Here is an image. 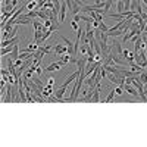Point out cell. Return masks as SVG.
Masks as SVG:
<instances>
[{"instance_id":"cell-12","label":"cell","mask_w":147,"mask_h":147,"mask_svg":"<svg viewBox=\"0 0 147 147\" xmlns=\"http://www.w3.org/2000/svg\"><path fill=\"white\" fill-rule=\"evenodd\" d=\"M13 50V46H6V47H2V52L0 55L2 56H6V55H10V52Z\"/></svg>"},{"instance_id":"cell-17","label":"cell","mask_w":147,"mask_h":147,"mask_svg":"<svg viewBox=\"0 0 147 147\" xmlns=\"http://www.w3.org/2000/svg\"><path fill=\"white\" fill-rule=\"evenodd\" d=\"M138 80H140L143 84H146V82H147V72H140V77H138Z\"/></svg>"},{"instance_id":"cell-23","label":"cell","mask_w":147,"mask_h":147,"mask_svg":"<svg viewBox=\"0 0 147 147\" xmlns=\"http://www.w3.org/2000/svg\"><path fill=\"white\" fill-rule=\"evenodd\" d=\"M2 75L3 77H7V75H10V72H7L6 69H2Z\"/></svg>"},{"instance_id":"cell-19","label":"cell","mask_w":147,"mask_h":147,"mask_svg":"<svg viewBox=\"0 0 147 147\" xmlns=\"http://www.w3.org/2000/svg\"><path fill=\"white\" fill-rule=\"evenodd\" d=\"M60 38H62V40H63V41L66 43V46H68V47H71V46H74V43H72V41H71L69 38H66V37H63V35H60Z\"/></svg>"},{"instance_id":"cell-4","label":"cell","mask_w":147,"mask_h":147,"mask_svg":"<svg viewBox=\"0 0 147 147\" xmlns=\"http://www.w3.org/2000/svg\"><path fill=\"white\" fill-rule=\"evenodd\" d=\"M55 53L59 55V56L68 53V46H62V44H57V43H56V46H55Z\"/></svg>"},{"instance_id":"cell-25","label":"cell","mask_w":147,"mask_h":147,"mask_svg":"<svg viewBox=\"0 0 147 147\" xmlns=\"http://www.w3.org/2000/svg\"><path fill=\"white\" fill-rule=\"evenodd\" d=\"M143 34H144V35H147V31H144V32H143Z\"/></svg>"},{"instance_id":"cell-15","label":"cell","mask_w":147,"mask_h":147,"mask_svg":"<svg viewBox=\"0 0 147 147\" xmlns=\"http://www.w3.org/2000/svg\"><path fill=\"white\" fill-rule=\"evenodd\" d=\"M37 7H38V2H35V0H32V2H28V3H27V9L34 10V9H37Z\"/></svg>"},{"instance_id":"cell-20","label":"cell","mask_w":147,"mask_h":147,"mask_svg":"<svg viewBox=\"0 0 147 147\" xmlns=\"http://www.w3.org/2000/svg\"><path fill=\"white\" fill-rule=\"evenodd\" d=\"M43 72H44V68H41V66H38V65L35 66V74H37V75H41Z\"/></svg>"},{"instance_id":"cell-3","label":"cell","mask_w":147,"mask_h":147,"mask_svg":"<svg viewBox=\"0 0 147 147\" xmlns=\"http://www.w3.org/2000/svg\"><path fill=\"white\" fill-rule=\"evenodd\" d=\"M80 74H81L80 71H77V72H72L71 75H69V77L66 78V81L63 82V87H68V85H69L71 82H74V81H75V80H77V78L80 77Z\"/></svg>"},{"instance_id":"cell-14","label":"cell","mask_w":147,"mask_h":147,"mask_svg":"<svg viewBox=\"0 0 147 147\" xmlns=\"http://www.w3.org/2000/svg\"><path fill=\"white\" fill-rule=\"evenodd\" d=\"M115 96H116V94H115V90H110L109 94H107V97L105 99V103H110V102L115 99Z\"/></svg>"},{"instance_id":"cell-1","label":"cell","mask_w":147,"mask_h":147,"mask_svg":"<svg viewBox=\"0 0 147 147\" xmlns=\"http://www.w3.org/2000/svg\"><path fill=\"white\" fill-rule=\"evenodd\" d=\"M136 62L141 68H147V53H146V50H140L138 53H136Z\"/></svg>"},{"instance_id":"cell-11","label":"cell","mask_w":147,"mask_h":147,"mask_svg":"<svg viewBox=\"0 0 147 147\" xmlns=\"http://www.w3.org/2000/svg\"><path fill=\"white\" fill-rule=\"evenodd\" d=\"M65 93H66V87H63V85H62V87H60V88H57V90L55 91V96L57 97V99L63 100L62 97H63V94H65ZM63 102H66V100H63Z\"/></svg>"},{"instance_id":"cell-5","label":"cell","mask_w":147,"mask_h":147,"mask_svg":"<svg viewBox=\"0 0 147 147\" xmlns=\"http://www.w3.org/2000/svg\"><path fill=\"white\" fill-rule=\"evenodd\" d=\"M19 43V38L18 37H12V38H7V40H3L2 41V47H6V46H15V44H18Z\"/></svg>"},{"instance_id":"cell-16","label":"cell","mask_w":147,"mask_h":147,"mask_svg":"<svg viewBox=\"0 0 147 147\" xmlns=\"http://www.w3.org/2000/svg\"><path fill=\"white\" fill-rule=\"evenodd\" d=\"M115 94L116 96H122V94H124V85H118V87L115 88Z\"/></svg>"},{"instance_id":"cell-2","label":"cell","mask_w":147,"mask_h":147,"mask_svg":"<svg viewBox=\"0 0 147 147\" xmlns=\"http://www.w3.org/2000/svg\"><path fill=\"white\" fill-rule=\"evenodd\" d=\"M124 90L128 93V94H131L132 97H137V99H140V96H138V90L134 87L132 84H124Z\"/></svg>"},{"instance_id":"cell-24","label":"cell","mask_w":147,"mask_h":147,"mask_svg":"<svg viewBox=\"0 0 147 147\" xmlns=\"http://www.w3.org/2000/svg\"><path fill=\"white\" fill-rule=\"evenodd\" d=\"M49 85H55V78H49Z\"/></svg>"},{"instance_id":"cell-18","label":"cell","mask_w":147,"mask_h":147,"mask_svg":"<svg viewBox=\"0 0 147 147\" xmlns=\"http://www.w3.org/2000/svg\"><path fill=\"white\" fill-rule=\"evenodd\" d=\"M99 30H100L102 32H107V31H109V27H107L106 24L102 21V22H100V27H99Z\"/></svg>"},{"instance_id":"cell-13","label":"cell","mask_w":147,"mask_h":147,"mask_svg":"<svg viewBox=\"0 0 147 147\" xmlns=\"http://www.w3.org/2000/svg\"><path fill=\"white\" fill-rule=\"evenodd\" d=\"M52 85H47V87H44L43 88V91H41V94L44 96V97H50V94H52Z\"/></svg>"},{"instance_id":"cell-8","label":"cell","mask_w":147,"mask_h":147,"mask_svg":"<svg viewBox=\"0 0 147 147\" xmlns=\"http://www.w3.org/2000/svg\"><path fill=\"white\" fill-rule=\"evenodd\" d=\"M112 52H116L118 55H122V52H124V49H122V43L113 41L112 43Z\"/></svg>"},{"instance_id":"cell-21","label":"cell","mask_w":147,"mask_h":147,"mask_svg":"<svg viewBox=\"0 0 147 147\" xmlns=\"http://www.w3.org/2000/svg\"><path fill=\"white\" fill-rule=\"evenodd\" d=\"M71 27H72L74 30H75V31H78V30H80V27H78V22H77V21H72V22H71Z\"/></svg>"},{"instance_id":"cell-6","label":"cell","mask_w":147,"mask_h":147,"mask_svg":"<svg viewBox=\"0 0 147 147\" xmlns=\"http://www.w3.org/2000/svg\"><path fill=\"white\" fill-rule=\"evenodd\" d=\"M91 102H93V103H99V102H100V84H99V85H97V87L94 88Z\"/></svg>"},{"instance_id":"cell-7","label":"cell","mask_w":147,"mask_h":147,"mask_svg":"<svg viewBox=\"0 0 147 147\" xmlns=\"http://www.w3.org/2000/svg\"><path fill=\"white\" fill-rule=\"evenodd\" d=\"M66 7H68V5H66V2L60 6V12H59V22H63L65 21V16H66Z\"/></svg>"},{"instance_id":"cell-10","label":"cell","mask_w":147,"mask_h":147,"mask_svg":"<svg viewBox=\"0 0 147 147\" xmlns=\"http://www.w3.org/2000/svg\"><path fill=\"white\" fill-rule=\"evenodd\" d=\"M19 44H15L13 46V50L10 52V57L13 59V60H16V59H19Z\"/></svg>"},{"instance_id":"cell-22","label":"cell","mask_w":147,"mask_h":147,"mask_svg":"<svg viewBox=\"0 0 147 147\" xmlns=\"http://www.w3.org/2000/svg\"><path fill=\"white\" fill-rule=\"evenodd\" d=\"M52 25H53V24H52V19H46V21H44V27H46V28H50Z\"/></svg>"},{"instance_id":"cell-9","label":"cell","mask_w":147,"mask_h":147,"mask_svg":"<svg viewBox=\"0 0 147 147\" xmlns=\"http://www.w3.org/2000/svg\"><path fill=\"white\" fill-rule=\"evenodd\" d=\"M60 65L59 62H56V63H50L47 68H44V72H53V71H57V69H60Z\"/></svg>"}]
</instances>
